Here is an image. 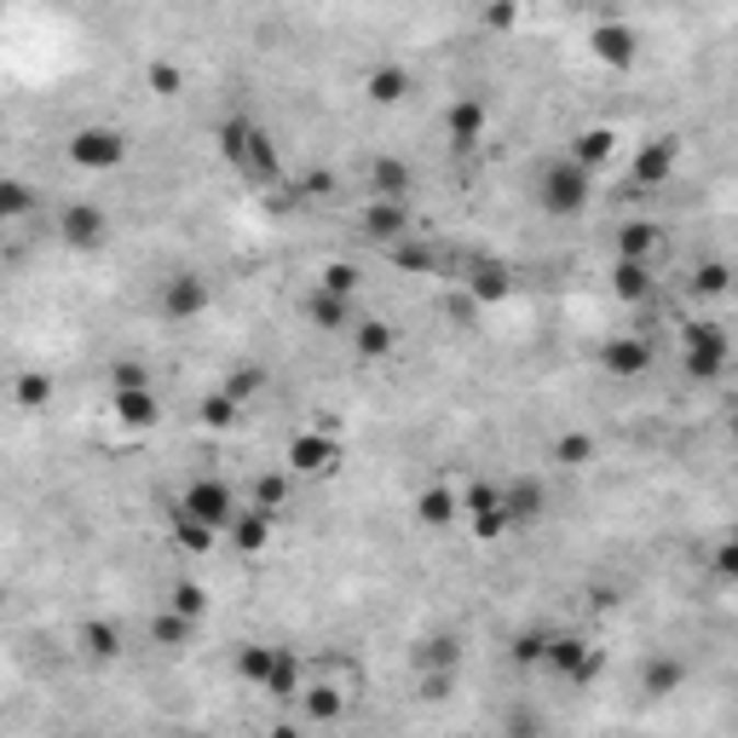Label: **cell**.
Instances as JSON below:
<instances>
[{"instance_id": "1", "label": "cell", "mask_w": 738, "mask_h": 738, "mask_svg": "<svg viewBox=\"0 0 738 738\" xmlns=\"http://www.w3.org/2000/svg\"><path fill=\"white\" fill-rule=\"evenodd\" d=\"M589 191H594V173L577 168L571 156H566V162H554V168L543 173V185H536V196H543V208H548L554 219H577V214L589 208Z\"/></svg>"}, {"instance_id": "2", "label": "cell", "mask_w": 738, "mask_h": 738, "mask_svg": "<svg viewBox=\"0 0 738 738\" xmlns=\"http://www.w3.org/2000/svg\"><path fill=\"white\" fill-rule=\"evenodd\" d=\"M727 357H733V341L715 323H686L681 329V364L692 382H715V375L727 370Z\"/></svg>"}, {"instance_id": "3", "label": "cell", "mask_w": 738, "mask_h": 738, "mask_svg": "<svg viewBox=\"0 0 738 738\" xmlns=\"http://www.w3.org/2000/svg\"><path fill=\"white\" fill-rule=\"evenodd\" d=\"M560 681H571V686H589V681H600V669H606V652L600 646H589L583 635H548V658H543Z\"/></svg>"}, {"instance_id": "4", "label": "cell", "mask_w": 738, "mask_h": 738, "mask_svg": "<svg viewBox=\"0 0 738 738\" xmlns=\"http://www.w3.org/2000/svg\"><path fill=\"white\" fill-rule=\"evenodd\" d=\"M179 513L185 520H203V525H214V531H231V520H237V497H231V485L226 479H191L185 485V497H179Z\"/></svg>"}, {"instance_id": "5", "label": "cell", "mask_w": 738, "mask_h": 738, "mask_svg": "<svg viewBox=\"0 0 738 738\" xmlns=\"http://www.w3.org/2000/svg\"><path fill=\"white\" fill-rule=\"evenodd\" d=\"M70 162L81 173H110V168L127 162V139H122L116 127H81L76 139H70Z\"/></svg>"}, {"instance_id": "6", "label": "cell", "mask_w": 738, "mask_h": 738, "mask_svg": "<svg viewBox=\"0 0 738 738\" xmlns=\"http://www.w3.org/2000/svg\"><path fill=\"white\" fill-rule=\"evenodd\" d=\"M288 467H295V474H334V467H341V439L334 433H323V428H306V433H295L288 439Z\"/></svg>"}, {"instance_id": "7", "label": "cell", "mask_w": 738, "mask_h": 738, "mask_svg": "<svg viewBox=\"0 0 738 738\" xmlns=\"http://www.w3.org/2000/svg\"><path fill=\"white\" fill-rule=\"evenodd\" d=\"M208 283L196 277V272H173L168 283H162V318L168 323H191V318H203L208 311Z\"/></svg>"}, {"instance_id": "8", "label": "cell", "mask_w": 738, "mask_h": 738, "mask_svg": "<svg viewBox=\"0 0 738 738\" xmlns=\"http://www.w3.org/2000/svg\"><path fill=\"white\" fill-rule=\"evenodd\" d=\"M462 513L474 520V536H479V543L513 531L508 513H502V485H467V490H462Z\"/></svg>"}, {"instance_id": "9", "label": "cell", "mask_w": 738, "mask_h": 738, "mask_svg": "<svg viewBox=\"0 0 738 738\" xmlns=\"http://www.w3.org/2000/svg\"><path fill=\"white\" fill-rule=\"evenodd\" d=\"M600 370L612 375V382H635V375L652 370V347H646V334H612L606 347H600Z\"/></svg>"}, {"instance_id": "10", "label": "cell", "mask_w": 738, "mask_h": 738, "mask_svg": "<svg viewBox=\"0 0 738 738\" xmlns=\"http://www.w3.org/2000/svg\"><path fill=\"white\" fill-rule=\"evenodd\" d=\"M589 47H594V58L606 64V70H635V58H640L635 30H629V24H617V18H600L594 35H589Z\"/></svg>"}, {"instance_id": "11", "label": "cell", "mask_w": 738, "mask_h": 738, "mask_svg": "<svg viewBox=\"0 0 738 738\" xmlns=\"http://www.w3.org/2000/svg\"><path fill=\"white\" fill-rule=\"evenodd\" d=\"M675 162H681V145L669 139V133H658V139H646V145L635 150V185H646V191L669 185V173H675Z\"/></svg>"}, {"instance_id": "12", "label": "cell", "mask_w": 738, "mask_h": 738, "mask_svg": "<svg viewBox=\"0 0 738 738\" xmlns=\"http://www.w3.org/2000/svg\"><path fill=\"white\" fill-rule=\"evenodd\" d=\"M543 508H548V485L536 479V474H520V479L502 485V513H508V525L543 520Z\"/></svg>"}, {"instance_id": "13", "label": "cell", "mask_w": 738, "mask_h": 738, "mask_svg": "<svg viewBox=\"0 0 738 738\" xmlns=\"http://www.w3.org/2000/svg\"><path fill=\"white\" fill-rule=\"evenodd\" d=\"M104 231H110V219H104V208H93V203H70V208L58 214V237L70 242V249H99Z\"/></svg>"}, {"instance_id": "14", "label": "cell", "mask_w": 738, "mask_h": 738, "mask_svg": "<svg viewBox=\"0 0 738 738\" xmlns=\"http://www.w3.org/2000/svg\"><path fill=\"white\" fill-rule=\"evenodd\" d=\"M364 231L375 242H393V249H398V237L410 231V208L405 203H387V196H370V203H364Z\"/></svg>"}, {"instance_id": "15", "label": "cell", "mask_w": 738, "mask_h": 738, "mask_svg": "<svg viewBox=\"0 0 738 738\" xmlns=\"http://www.w3.org/2000/svg\"><path fill=\"white\" fill-rule=\"evenodd\" d=\"M663 254V231L652 219H629V226H617V260H646L652 265Z\"/></svg>"}, {"instance_id": "16", "label": "cell", "mask_w": 738, "mask_h": 738, "mask_svg": "<svg viewBox=\"0 0 738 738\" xmlns=\"http://www.w3.org/2000/svg\"><path fill=\"white\" fill-rule=\"evenodd\" d=\"M612 295L629 300V306H646L652 300V265L646 260H617L612 265Z\"/></svg>"}, {"instance_id": "17", "label": "cell", "mask_w": 738, "mask_h": 738, "mask_svg": "<svg viewBox=\"0 0 738 738\" xmlns=\"http://www.w3.org/2000/svg\"><path fill=\"white\" fill-rule=\"evenodd\" d=\"M272 525H277L272 513H260V508H242L237 520H231V531H226V536H231V548H237V554H260L265 543H272Z\"/></svg>"}, {"instance_id": "18", "label": "cell", "mask_w": 738, "mask_h": 738, "mask_svg": "<svg viewBox=\"0 0 738 738\" xmlns=\"http://www.w3.org/2000/svg\"><path fill=\"white\" fill-rule=\"evenodd\" d=\"M410 663L421 669V675H456V663H462V646H456L451 635H433V640H421L416 652H410Z\"/></svg>"}, {"instance_id": "19", "label": "cell", "mask_w": 738, "mask_h": 738, "mask_svg": "<svg viewBox=\"0 0 738 738\" xmlns=\"http://www.w3.org/2000/svg\"><path fill=\"white\" fill-rule=\"evenodd\" d=\"M416 520L421 525H451V520H462V497H456V490L451 485H433V490H421V497H416Z\"/></svg>"}, {"instance_id": "20", "label": "cell", "mask_w": 738, "mask_h": 738, "mask_svg": "<svg viewBox=\"0 0 738 738\" xmlns=\"http://www.w3.org/2000/svg\"><path fill=\"white\" fill-rule=\"evenodd\" d=\"M364 93H370V104H398L410 93V70L405 64H375V70L364 76Z\"/></svg>"}, {"instance_id": "21", "label": "cell", "mask_w": 738, "mask_h": 738, "mask_svg": "<svg viewBox=\"0 0 738 738\" xmlns=\"http://www.w3.org/2000/svg\"><path fill=\"white\" fill-rule=\"evenodd\" d=\"M300 704H306L311 722H341L347 704H352V692H347V686H334V681H318V686H306V692H300Z\"/></svg>"}, {"instance_id": "22", "label": "cell", "mask_w": 738, "mask_h": 738, "mask_svg": "<svg viewBox=\"0 0 738 738\" xmlns=\"http://www.w3.org/2000/svg\"><path fill=\"white\" fill-rule=\"evenodd\" d=\"M467 295H474L479 306H502L508 300V272L497 260H479L474 272H467Z\"/></svg>"}, {"instance_id": "23", "label": "cell", "mask_w": 738, "mask_h": 738, "mask_svg": "<svg viewBox=\"0 0 738 738\" xmlns=\"http://www.w3.org/2000/svg\"><path fill=\"white\" fill-rule=\"evenodd\" d=\"M370 185H375V196H387V203H405L410 168L398 162V156H375V162H370Z\"/></svg>"}, {"instance_id": "24", "label": "cell", "mask_w": 738, "mask_h": 738, "mask_svg": "<svg viewBox=\"0 0 738 738\" xmlns=\"http://www.w3.org/2000/svg\"><path fill=\"white\" fill-rule=\"evenodd\" d=\"M116 421L122 428H156L162 421V405H156V393H116Z\"/></svg>"}, {"instance_id": "25", "label": "cell", "mask_w": 738, "mask_h": 738, "mask_svg": "<svg viewBox=\"0 0 738 738\" xmlns=\"http://www.w3.org/2000/svg\"><path fill=\"white\" fill-rule=\"evenodd\" d=\"M277 658H283V646H260V640H249V646L237 652V675L254 681V686H265V681H272V669H277Z\"/></svg>"}, {"instance_id": "26", "label": "cell", "mask_w": 738, "mask_h": 738, "mask_svg": "<svg viewBox=\"0 0 738 738\" xmlns=\"http://www.w3.org/2000/svg\"><path fill=\"white\" fill-rule=\"evenodd\" d=\"M606 156H612V127H583L577 133V145H571V162L577 168H606Z\"/></svg>"}, {"instance_id": "27", "label": "cell", "mask_w": 738, "mask_h": 738, "mask_svg": "<svg viewBox=\"0 0 738 738\" xmlns=\"http://www.w3.org/2000/svg\"><path fill=\"white\" fill-rule=\"evenodd\" d=\"M479 133H485V104L479 99H462L451 110V145L467 150V145H479Z\"/></svg>"}, {"instance_id": "28", "label": "cell", "mask_w": 738, "mask_h": 738, "mask_svg": "<svg viewBox=\"0 0 738 738\" xmlns=\"http://www.w3.org/2000/svg\"><path fill=\"white\" fill-rule=\"evenodd\" d=\"M681 681H686V663H681V658H652V663L640 669V686L652 692V699H669Z\"/></svg>"}, {"instance_id": "29", "label": "cell", "mask_w": 738, "mask_h": 738, "mask_svg": "<svg viewBox=\"0 0 738 738\" xmlns=\"http://www.w3.org/2000/svg\"><path fill=\"white\" fill-rule=\"evenodd\" d=\"M249 139H254V122H242V116H231V122H219V156L242 173V162H249Z\"/></svg>"}, {"instance_id": "30", "label": "cell", "mask_w": 738, "mask_h": 738, "mask_svg": "<svg viewBox=\"0 0 738 738\" xmlns=\"http://www.w3.org/2000/svg\"><path fill=\"white\" fill-rule=\"evenodd\" d=\"M47 398H53V375H47V370H24V375L12 382V405H18V410H41Z\"/></svg>"}, {"instance_id": "31", "label": "cell", "mask_w": 738, "mask_h": 738, "mask_svg": "<svg viewBox=\"0 0 738 738\" xmlns=\"http://www.w3.org/2000/svg\"><path fill=\"white\" fill-rule=\"evenodd\" d=\"M548 456H554V467H589L594 462V439L589 433H560L548 444Z\"/></svg>"}, {"instance_id": "32", "label": "cell", "mask_w": 738, "mask_h": 738, "mask_svg": "<svg viewBox=\"0 0 738 738\" xmlns=\"http://www.w3.org/2000/svg\"><path fill=\"white\" fill-rule=\"evenodd\" d=\"M352 341H357V352H364V357H387V352H393V323H382V318H357Z\"/></svg>"}, {"instance_id": "33", "label": "cell", "mask_w": 738, "mask_h": 738, "mask_svg": "<svg viewBox=\"0 0 738 738\" xmlns=\"http://www.w3.org/2000/svg\"><path fill=\"white\" fill-rule=\"evenodd\" d=\"M173 536H179V548H191V554H208L219 543V531L203 525V520H185V513H173Z\"/></svg>"}, {"instance_id": "34", "label": "cell", "mask_w": 738, "mask_h": 738, "mask_svg": "<svg viewBox=\"0 0 738 738\" xmlns=\"http://www.w3.org/2000/svg\"><path fill=\"white\" fill-rule=\"evenodd\" d=\"M145 87L156 99H173L179 87H185V70H179V64H168V58H150L145 64Z\"/></svg>"}, {"instance_id": "35", "label": "cell", "mask_w": 738, "mask_h": 738, "mask_svg": "<svg viewBox=\"0 0 738 738\" xmlns=\"http://www.w3.org/2000/svg\"><path fill=\"white\" fill-rule=\"evenodd\" d=\"M265 692H272V699H300V658L295 652H283L277 658V669H272V681H265Z\"/></svg>"}, {"instance_id": "36", "label": "cell", "mask_w": 738, "mask_h": 738, "mask_svg": "<svg viewBox=\"0 0 738 738\" xmlns=\"http://www.w3.org/2000/svg\"><path fill=\"white\" fill-rule=\"evenodd\" d=\"M347 318H352V300H341V295H311V323L318 329H347Z\"/></svg>"}, {"instance_id": "37", "label": "cell", "mask_w": 738, "mask_h": 738, "mask_svg": "<svg viewBox=\"0 0 738 738\" xmlns=\"http://www.w3.org/2000/svg\"><path fill=\"white\" fill-rule=\"evenodd\" d=\"M237 410H242V405H237V398H231V393H208V398H203V410H196V416H203V428H214V433H226V428H231V421H237Z\"/></svg>"}, {"instance_id": "38", "label": "cell", "mask_w": 738, "mask_h": 738, "mask_svg": "<svg viewBox=\"0 0 738 738\" xmlns=\"http://www.w3.org/2000/svg\"><path fill=\"white\" fill-rule=\"evenodd\" d=\"M81 646L93 658H116L122 652V635H116V623H81Z\"/></svg>"}, {"instance_id": "39", "label": "cell", "mask_w": 738, "mask_h": 738, "mask_svg": "<svg viewBox=\"0 0 738 738\" xmlns=\"http://www.w3.org/2000/svg\"><path fill=\"white\" fill-rule=\"evenodd\" d=\"M30 208H35V191L24 185V179H7V185H0V219H12V226H18Z\"/></svg>"}, {"instance_id": "40", "label": "cell", "mask_w": 738, "mask_h": 738, "mask_svg": "<svg viewBox=\"0 0 738 738\" xmlns=\"http://www.w3.org/2000/svg\"><path fill=\"white\" fill-rule=\"evenodd\" d=\"M727 288H733V272H727V265L722 260H704L699 265V272H692V295H727Z\"/></svg>"}, {"instance_id": "41", "label": "cell", "mask_w": 738, "mask_h": 738, "mask_svg": "<svg viewBox=\"0 0 738 738\" xmlns=\"http://www.w3.org/2000/svg\"><path fill=\"white\" fill-rule=\"evenodd\" d=\"M283 502H288V479H283V474H260V479H254V508L277 520Z\"/></svg>"}, {"instance_id": "42", "label": "cell", "mask_w": 738, "mask_h": 738, "mask_svg": "<svg viewBox=\"0 0 738 738\" xmlns=\"http://www.w3.org/2000/svg\"><path fill=\"white\" fill-rule=\"evenodd\" d=\"M168 612H179V617L196 623V617L208 612V594L196 589V583H173V589H168Z\"/></svg>"}, {"instance_id": "43", "label": "cell", "mask_w": 738, "mask_h": 738, "mask_svg": "<svg viewBox=\"0 0 738 738\" xmlns=\"http://www.w3.org/2000/svg\"><path fill=\"white\" fill-rule=\"evenodd\" d=\"M150 640H156V646H185V640H191V617L162 612V617L150 623Z\"/></svg>"}, {"instance_id": "44", "label": "cell", "mask_w": 738, "mask_h": 738, "mask_svg": "<svg viewBox=\"0 0 738 738\" xmlns=\"http://www.w3.org/2000/svg\"><path fill=\"white\" fill-rule=\"evenodd\" d=\"M323 295H341V300H352V295H357V265H347V260L323 265Z\"/></svg>"}, {"instance_id": "45", "label": "cell", "mask_w": 738, "mask_h": 738, "mask_svg": "<svg viewBox=\"0 0 738 738\" xmlns=\"http://www.w3.org/2000/svg\"><path fill=\"white\" fill-rule=\"evenodd\" d=\"M393 260L405 265V272H433V265H439V254H433V249H421V242H398Z\"/></svg>"}, {"instance_id": "46", "label": "cell", "mask_w": 738, "mask_h": 738, "mask_svg": "<svg viewBox=\"0 0 738 738\" xmlns=\"http://www.w3.org/2000/svg\"><path fill=\"white\" fill-rule=\"evenodd\" d=\"M260 387H265V375H260V370H249V364H242L237 375H226V387H219V393H231V398H237V405H242V398H254Z\"/></svg>"}, {"instance_id": "47", "label": "cell", "mask_w": 738, "mask_h": 738, "mask_svg": "<svg viewBox=\"0 0 738 738\" xmlns=\"http://www.w3.org/2000/svg\"><path fill=\"white\" fill-rule=\"evenodd\" d=\"M110 382H116V393H150V370L145 364H116Z\"/></svg>"}, {"instance_id": "48", "label": "cell", "mask_w": 738, "mask_h": 738, "mask_svg": "<svg viewBox=\"0 0 738 738\" xmlns=\"http://www.w3.org/2000/svg\"><path fill=\"white\" fill-rule=\"evenodd\" d=\"M548 658V635H520V640H513V663H543Z\"/></svg>"}, {"instance_id": "49", "label": "cell", "mask_w": 738, "mask_h": 738, "mask_svg": "<svg viewBox=\"0 0 738 738\" xmlns=\"http://www.w3.org/2000/svg\"><path fill=\"white\" fill-rule=\"evenodd\" d=\"M715 571L738 583V536H727V543H722V554H715Z\"/></svg>"}, {"instance_id": "50", "label": "cell", "mask_w": 738, "mask_h": 738, "mask_svg": "<svg viewBox=\"0 0 738 738\" xmlns=\"http://www.w3.org/2000/svg\"><path fill=\"white\" fill-rule=\"evenodd\" d=\"M421 699L444 704V699H451V675H421Z\"/></svg>"}, {"instance_id": "51", "label": "cell", "mask_w": 738, "mask_h": 738, "mask_svg": "<svg viewBox=\"0 0 738 738\" xmlns=\"http://www.w3.org/2000/svg\"><path fill=\"white\" fill-rule=\"evenodd\" d=\"M485 24L490 30H513L520 24V7H485Z\"/></svg>"}, {"instance_id": "52", "label": "cell", "mask_w": 738, "mask_h": 738, "mask_svg": "<svg viewBox=\"0 0 738 738\" xmlns=\"http://www.w3.org/2000/svg\"><path fill=\"white\" fill-rule=\"evenodd\" d=\"M508 733H513V738H536V715H531V709H513V715H508Z\"/></svg>"}, {"instance_id": "53", "label": "cell", "mask_w": 738, "mask_h": 738, "mask_svg": "<svg viewBox=\"0 0 738 738\" xmlns=\"http://www.w3.org/2000/svg\"><path fill=\"white\" fill-rule=\"evenodd\" d=\"M265 738H300V727H272V733H265Z\"/></svg>"}, {"instance_id": "54", "label": "cell", "mask_w": 738, "mask_h": 738, "mask_svg": "<svg viewBox=\"0 0 738 738\" xmlns=\"http://www.w3.org/2000/svg\"><path fill=\"white\" fill-rule=\"evenodd\" d=\"M733 439H738V410H733Z\"/></svg>"}]
</instances>
